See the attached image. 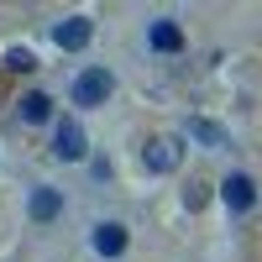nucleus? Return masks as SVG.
<instances>
[{
    "label": "nucleus",
    "mask_w": 262,
    "mask_h": 262,
    "mask_svg": "<svg viewBox=\"0 0 262 262\" xmlns=\"http://www.w3.org/2000/svg\"><path fill=\"white\" fill-rule=\"evenodd\" d=\"M111 90H116V74L111 69H84L74 79V105H105Z\"/></svg>",
    "instance_id": "1"
},
{
    "label": "nucleus",
    "mask_w": 262,
    "mask_h": 262,
    "mask_svg": "<svg viewBox=\"0 0 262 262\" xmlns=\"http://www.w3.org/2000/svg\"><path fill=\"white\" fill-rule=\"evenodd\" d=\"M179 158H184V147L173 142V137H152V142L142 147V163H147V173H173V168H179Z\"/></svg>",
    "instance_id": "2"
},
{
    "label": "nucleus",
    "mask_w": 262,
    "mask_h": 262,
    "mask_svg": "<svg viewBox=\"0 0 262 262\" xmlns=\"http://www.w3.org/2000/svg\"><path fill=\"white\" fill-rule=\"evenodd\" d=\"M221 200H226V210H231V215H247V210L257 205V184L247 179V173H231V179L221 184Z\"/></svg>",
    "instance_id": "3"
},
{
    "label": "nucleus",
    "mask_w": 262,
    "mask_h": 262,
    "mask_svg": "<svg viewBox=\"0 0 262 262\" xmlns=\"http://www.w3.org/2000/svg\"><path fill=\"white\" fill-rule=\"evenodd\" d=\"M53 152H58L63 163H79L84 152H90V147H84V126H79V121H58V131H53Z\"/></svg>",
    "instance_id": "4"
},
{
    "label": "nucleus",
    "mask_w": 262,
    "mask_h": 262,
    "mask_svg": "<svg viewBox=\"0 0 262 262\" xmlns=\"http://www.w3.org/2000/svg\"><path fill=\"white\" fill-rule=\"evenodd\" d=\"M27 210H32V221H37V226L58 221V215H63V189H48V184H42V189H32Z\"/></svg>",
    "instance_id": "5"
},
{
    "label": "nucleus",
    "mask_w": 262,
    "mask_h": 262,
    "mask_svg": "<svg viewBox=\"0 0 262 262\" xmlns=\"http://www.w3.org/2000/svg\"><path fill=\"white\" fill-rule=\"evenodd\" d=\"M90 37H95V27H90V21H84V16H74V21H63V27L53 32V42H58L63 53H79V48H90Z\"/></svg>",
    "instance_id": "6"
},
{
    "label": "nucleus",
    "mask_w": 262,
    "mask_h": 262,
    "mask_svg": "<svg viewBox=\"0 0 262 262\" xmlns=\"http://www.w3.org/2000/svg\"><path fill=\"white\" fill-rule=\"evenodd\" d=\"M90 242H95V252H100V257H121V252H126V226L105 221V226H95Z\"/></svg>",
    "instance_id": "7"
},
{
    "label": "nucleus",
    "mask_w": 262,
    "mask_h": 262,
    "mask_svg": "<svg viewBox=\"0 0 262 262\" xmlns=\"http://www.w3.org/2000/svg\"><path fill=\"white\" fill-rule=\"evenodd\" d=\"M189 142H200V147H231V131L215 126V121H205V116H194L189 121Z\"/></svg>",
    "instance_id": "8"
},
{
    "label": "nucleus",
    "mask_w": 262,
    "mask_h": 262,
    "mask_svg": "<svg viewBox=\"0 0 262 262\" xmlns=\"http://www.w3.org/2000/svg\"><path fill=\"white\" fill-rule=\"evenodd\" d=\"M147 42H152L158 53H179V48H184V32H179V21H152V27H147Z\"/></svg>",
    "instance_id": "9"
},
{
    "label": "nucleus",
    "mask_w": 262,
    "mask_h": 262,
    "mask_svg": "<svg viewBox=\"0 0 262 262\" xmlns=\"http://www.w3.org/2000/svg\"><path fill=\"white\" fill-rule=\"evenodd\" d=\"M21 121H27V126H42V121H53V100L42 95V90L21 95Z\"/></svg>",
    "instance_id": "10"
},
{
    "label": "nucleus",
    "mask_w": 262,
    "mask_h": 262,
    "mask_svg": "<svg viewBox=\"0 0 262 262\" xmlns=\"http://www.w3.org/2000/svg\"><path fill=\"white\" fill-rule=\"evenodd\" d=\"M6 69H11V74H32V69H37V58H32L27 48H11V53H6Z\"/></svg>",
    "instance_id": "11"
},
{
    "label": "nucleus",
    "mask_w": 262,
    "mask_h": 262,
    "mask_svg": "<svg viewBox=\"0 0 262 262\" xmlns=\"http://www.w3.org/2000/svg\"><path fill=\"white\" fill-rule=\"evenodd\" d=\"M184 205H189V210H200V205H205V189H200V184H189V189H184Z\"/></svg>",
    "instance_id": "12"
}]
</instances>
